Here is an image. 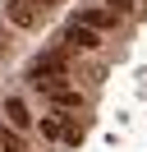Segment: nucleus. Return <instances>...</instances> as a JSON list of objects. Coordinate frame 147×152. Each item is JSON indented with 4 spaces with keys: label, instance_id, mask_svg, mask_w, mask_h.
<instances>
[{
    "label": "nucleus",
    "instance_id": "nucleus-7",
    "mask_svg": "<svg viewBox=\"0 0 147 152\" xmlns=\"http://www.w3.org/2000/svg\"><path fill=\"white\" fill-rule=\"evenodd\" d=\"M110 14H133V0H106Z\"/></svg>",
    "mask_w": 147,
    "mask_h": 152
},
{
    "label": "nucleus",
    "instance_id": "nucleus-8",
    "mask_svg": "<svg viewBox=\"0 0 147 152\" xmlns=\"http://www.w3.org/2000/svg\"><path fill=\"white\" fill-rule=\"evenodd\" d=\"M0 60H9V32L0 28Z\"/></svg>",
    "mask_w": 147,
    "mask_h": 152
},
{
    "label": "nucleus",
    "instance_id": "nucleus-2",
    "mask_svg": "<svg viewBox=\"0 0 147 152\" xmlns=\"http://www.w3.org/2000/svg\"><path fill=\"white\" fill-rule=\"evenodd\" d=\"M64 42H69L74 51H97V46H101V32H97V28H87V23H78V19H74L69 28H64Z\"/></svg>",
    "mask_w": 147,
    "mask_h": 152
},
{
    "label": "nucleus",
    "instance_id": "nucleus-1",
    "mask_svg": "<svg viewBox=\"0 0 147 152\" xmlns=\"http://www.w3.org/2000/svg\"><path fill=\"white\" fill-rule=\"evenodd\" d=\"M64 74H69V69H64V51H46V56L32 60L28 83H32V88H51V83H60Z\"/></svg>",
    "mask_w": 147,
    "mask_h": 152
},
{
    "label": "nucleus",
    "instance_id": "nucleus-3",
    "mask_svg": "<svg viewBox=\"0 0 147 152\" xmlns=\"http://www.w3.org/2000/svg\"><path fill=\"white\" fill-rule=\"evenodd\" d=\"M41 92L51 97V106H60V111H74V106L83 102L78 88H69V83H51V88H41Z\"/></svg>",
    "mask_w": 147,
    "mask_h": 152
},
{
    "label": "nucleus",
    "instance_id": "nucleus-5",
    "mask_svg": "<svg viewBox=\"0 0 147 152\" xmlns=\"http://www.w3.org/2000/svg\"><path fill=\"white\" fill-rule=\"evenodd\" d=\"M9 23H14V28H32V23H37L32 0H9Z\"/></svg>",
    "mask_w": 147,
    "mask_h": 152
},
{
    "label": "nucleus",
    "instance_id": "nucleus-10",
    "mask_svg": "<svg viewBox=\"0 0 147 152\" xmlns=\"http://www.w3.org/2000/svg\"><path fill=\"white\" fill-rule=\"evenodd\" d=\"M0 152H23V148H0Z\"/></svg>",
    "mask_w": 147,
    "mask_h": 152
},
{
    "label": "nucleus",
    "instance_id": "nucleus-4",
    "mask_svg": "<svg viewBox=\"0 0 147 152\" xmlns=\"http://www.w3.org/2000/svg\"><path fill=\"white\" fill-rule=\"evenodd\" d=\"M5 124H14V129H28V124H32L23 97H5Z\"/></svg>",
    "mask_w": 147,
    "mask_h": 152
},
{
    "label": "nucleus",
    "instance_id": "nucleus-6",
    "mask_svg": "<svg viewBox=\"0 0 147 152\" xmlns=\"http://www.w3.org/2000/svg\"><path fill=\"white\" fill-rule=\"evenodd\" d=\"M78 23H87V28L106 32V28H115V14H110V10H83V14H78Z\"/></svg>",
    "mask_w": 147,
    "mask_h": 152
},
{
    "label": "nucleus",
    "instance_id": "nucleus-9",
    "mask_svg": "<svg viewBox=\"0 0 147 152\" xmlns=\"http://www.w3.org/2000/svg\"><path fill=\"white\" fill-rule=\"evenodd\" d=\"M32 10H41V14H46V10H51V0H32Z\"/></svg>",
    "mask_w": 147,
    "mask_h": 152
}]
</instances>
